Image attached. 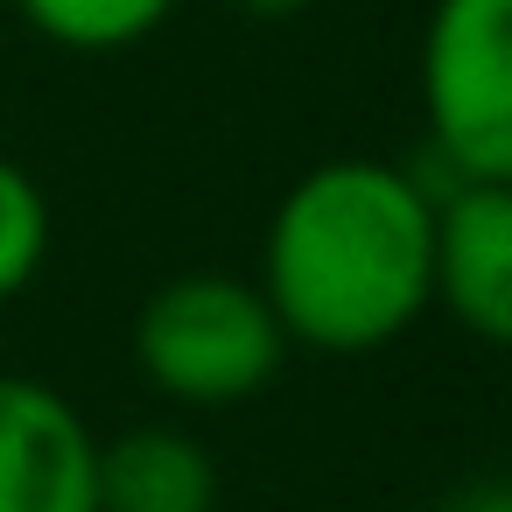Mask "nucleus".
I'll return each mask as SVG.
<instances>
[{
	"mask_svg": "<svg viewBox=\"0 0 512 512\" xmlns=\"http://www.w3.org/2000/svg\"><path fill=\"white\" fill-rule=\"evenodd\" d=\"M260 295L295 351L365 358L435 309V183L386 155L302 169L260 232Z\"/></svg>",
	"mask_w": 512,
	"mask_h": 512,
	"instance_id": "1",
	"label": "nucleus"
},
{
	"mask_svg": "<svg viewBox=\"0 0 512 512\" xmlns=\"http://www.w3.org/2000/svg\"><path fill=\"white\" fill-rule=\"evenodd\" d=\"M288 330L246 274H176L134 316V365L176 407H239L288 365Z\"/></svg>",
	"mask_w": 512,
	"mask_h": 512,
	"instance_id": "2",
	"label": "nucleus"
},
{
	"mask_svg": "<svg viewBox=\"0 0 512 512\" xmlns=\"http://www.w3.org/2000/svg\"><path fill=\"white\" fill-rule=\"evenodd\" d=\"M414 99L449 176L512 183V0H428Z\"/></svg>",
	"mask_w": 512,
	"mask_h": 512,
	"instance_id": "3",
	"label": "nucleus"
},
{
	"mask_svg": "<svg viewBox=\"0 0 512 512\" xmlns=\"http://www.w3.org/2000/svg\"><path fill=\"white\" fill-rule=\"evenodd\" d=\"M0 512H99L92 421L22 372H0Z\"/></svg>",
	"mask_w": 512,
	"mask_h": 512,
	"instance_id": "4",
	"label": "nucleus"
},
{
	"mask_svg": "<svg viewBox=\"0 0 512 512\" xmlns=\"http://www.w3.org/2000/svg\"><path fill=\"white\" fill-rule=\"evenodd\" d=\"M435 309L491 351H512V183L435 190Z\"/></svg>",
	"mask_w": 512,
	"mask_h": 512,
	"instance_id": "5",
	"label": "nucleus"
},
{
	"mask_svg": "<svg viewBox=\"0 0 512 512\" xmlns=\"http://www.w3.org/2000/svg\"><path fill=\"white\" fill-rule=\"evenodd\" d=\"M99 512H218V463L190 428H127L99 442Z\"/></svg>",
	"mask_w": 512,
	"mask_h": 512,
	"instance_id": "6",
	"label": "nucleus"
},
{
	"mask_svg": "<svg viewBox=\"0 0 512 512\" xmlns=\"http://www.w3.org/2000/svg\"><path fill=\"white\" fill-rule=\"evenodd\" d=\"M15 8L43 43L78 50V57H113V50H134L155 29H169L183 0H15Z\"/></svg>",
	"mask_w": 512,
	"mask_h": 512,
	"instance_id": "7",
	"label": "nucleus"
},
{
	"mask_svg": "<svg viewBox=\"0 0 512 512\" xmlns=\"http://www.w3.org/2000/svg\"><path fill=\"white\" fill-rule=\"evenodd\" d=\"M50 260V197L43 183L0 155V302H15Z\"/></svg>",
	"mask_w": 512,
	"mask_h": 512,
	"instance_id": "8",
	"label": "nucleus"
},
{
	"mask_svg": "<svg viewBox=\"0 0 512 512\" xmlns=\"http://www.w3.org/2000/svg\"><path fill=\"white\" fill-rule=\"evenodd\" d=\"M435 512H512V477H470V484H456Z\"/></svg>",
	"mask_w": 512,
	"mask_h": 512,
	"instance_id": "9",
	"label": "nucleus"
},
{
	"mask_svg": "<svg viewBox=\"0 0 512 512\" xmlns=\"http://www.w3.org/2000/svg\"><path fill=\"white\" fill-rule=\"evenodd\" d=\"M232 15H246V22H295V15H309L316 0H225Z\"/></svg>",
	"mask_w": 512,
	"mask_h": 512,
	"instance_id": "10",
	"label": "nucleus"
}]
</instances>
